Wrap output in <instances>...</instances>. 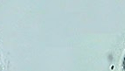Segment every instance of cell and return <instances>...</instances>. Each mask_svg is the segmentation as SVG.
Listing matches in <instances>:
<instances>
[{"mask_svg":"<svg viewBox=\"0 0 125 71\" xmlns=\"http://www.w3.org/2000/svg\"><path fill=\"white\" fill-rule=\"evenodd\" d=\"M124 67H125V61H124Z\"/></svg>","mask_w":125,"mask_h":71,"instance_id":"obj_1","label":"cell"}]
</instances>
